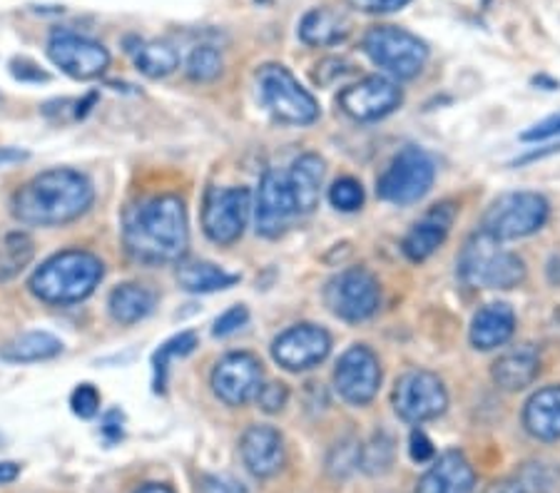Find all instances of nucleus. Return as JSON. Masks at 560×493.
Instances as JSON below:
<instances>
[{
	"label": "nucleus",
	"mask_w": 560,
	"mask_h": 493,
	"mask_svg": "<svg viewBox=\"0 0 560 493\" xmlns=\"http://www.w3.org/2000/svg\"><path fill=\"white\" fill-rule=\"evenodd\" d=\"M503 242L493 239L481 230L466 242L458 257V274L468 286L486 290H513L526 280V265L516 253L501 247Z\"/></svg>",
	"instance_id": "obj_4"
},
{
	"label": "nucleus",
	"mask_w": 560,
	"mask_h": 493,
	"mask_svg": "<svg viewBox=\"0 0 560 493\" xmlns=\"http://www.w3.org/2000/svg\"><path fill=\"white\" fill-rule=\"evenodd\" d=\"M483 493H526V491H523L518 479H501V481L491 483V486Z\"/></svg>",
	"instance_id": "obj_46"
},
{
	"label": "nucleus",
	"mask_w": 560,
	"mask_h": 493,
	"mask_svg": "<svg viewBox=\"0 0 560 493\" xmlns=\"http://www.w3.org/2000/svg\"><path fill=\"white\" fill-rule=\"evenodd\" d=\"M401 87L396 85L392 78L369 75L364 80H359L357 85L341 90L339 107L349 115V118H354L359 122H372L392 115L396 107L401 105Z\"/></svg>",
	"instance_id": "obj_15"
},
{
	"label": "nucleus",
	"mask_w": 560,
	"mask_h": 493,
	"mask_svg": "<svg viewBox=\"0 0 560 493\" xmlns=\"http://www.w3.org/2000/svg\"><path fill=\"white\" fill-rule=\"evenodd\" d=\"M550 204L538 192H509L495 200L483 214V232L499 242L536 235L548 222Z\"/></svg>",
	"instance_id": "obj_7"
},
{
	"label": "nucleus",
	"mask_w": 560,
	"mask_h": 493,
	"mask_svg": "<svg viewBox=\"0 0 560 493\" xmlns=\"http://www.w3.org/2000/svg\"><path fill=\"white\" fill-rule=\"evenodd\" d=\"M359 459H361V446H357L354 442L339 444L331 451L329 469L337 473V477H347V473L354 469V466H359Z\"/></svg>",
	"instance_id": "obj_39"
},
{
	"label": "nucleus",
	"mask_w": 560,
	"mask_h": 493,
	"mask_svg": "<svg viewBox=\"0 0 560 493\" xmlns=\"http://www.w3.org/2000/svg\"><path fill=\"white\" fill-rule=\"evenodd\" d=\"M13 75L18 78V80H25V83H28V80H33V83H40V80H48V73H43L40 68H35L33 62H25V60H21V62H13Z\"/></svg>",
	"instance_id": "obj_44"
},
{
	"label": "nucleus",
	"mask_w": 560,
	"mask_h": 493,
	"mask_svg": "<svg viewBox=\"0 0 560 493\" xmlns=\"http://www.w3.org/2000/svg\"><path fill=\"white\" fill-rule=\"evenodd\" d=\"M523 426L538 442L560 438V387L538 389L523 409Z\"/></svg>",
	"instance_id": "obj_24"
},
{
	"label": "nucleus",
	"mask_w": 560,
	"mask_h": 493,
	"mask_svg": "<svg viewBox=\"0 0 560 493\" xmlns=\"http://www.w3.org/2000/svg\"><path fill=\"white\" fill-rule=\"evenodd\" d=\"M107 307H110L117 325H138V321L148 319L152 309H155V294L144 284L125 282L110 292Z\"/></svg>",
	"instance_id": "obj_26"
},
{
	"label": "nucleus",
	"mask_w": 560,
	"mask_h": 493,
	"mask_svg": "<svg viewBox=\"0 0 560 493\" xmlns=\"http://www.w3.org/2000/svg\"><path fill=\"white\" fill-rule=\"evenodd\" d=\"M334 387L351 407H364L382 387V364L364 344L347 349L334 369Z\"/></svg>",
	"instance_id": "obj_13"
},
{
	"label": "nucleus",
	"mask_w": 560,
	"mask_h": 493,
	"mask_svg": "<svg viewBox=\"0 0 560 493\" xmlns=\"http://www.w3.org/2000/svg\"><path fill=\"white\" fill-rule=\"evenodd\" d=\"M259 97L275 120L284 125H312L319 118L314 95L279 62H267L257 73Z\"/></svg>",
	"instance_id": "obj_6"
},
{
	"label": "nucleus",
	"mask_w": 560,
	"mask_h": 493,
	"mask_svg": "<svg viewBox=\"0 0 560 493\" xmlns=\"http://www.w3.org/2000/svg\"><path fill=\"white\" fill-rule=\"evenodd\" d=\"M35 255V242L28 232H8L0 242V282L13 280L31 265Z\"/></svg>",
	"instance_id": "obj_30"
},
{
	"label": "nucleus",
	"mask_w": 560,
	"mask_h": 493,
	"mask_svg": "<svg viewBox=\"0 0 560 493\" xmlns=\"http://www.w3.org/2000/svg\"><path fill=\"white\" fill-rule=\"evenodd\" d=\"M351 21L345 11L337 8L322 5L312 8L310 13L302 17L300 23V38L302 43L312 45V48H327V45H337L349 35Z\"/></svg>",
	"instance_id": "obj_25"
},
{
	"label": "nucleus",
	"mask_w": 560,
	"mask_h": 493,
	"mask_svg": "<svg viewBox=\"0 0 560 493\" xmlns=\"http://www.w3.org/2000/svg\"><path fill=\"white\" fill-rule=\"evenodd\" d=\"M474 466L460 451H446L419 479L417 493H474Z\"/></svg>",
	"instance_id": "obj_20"
},
{
	"label": "nucleus",
	"mask_w": 560,
	"mask_h": 493,
	"mask_svg": "<svg viewBox=\"0 0 560 493\" xmlns=\"http://www.w3.org/2000/svg\"><path fill=\"white\" fill-rule=\"evenodd\" d=\"M70 407L72 414L80 419H93L101 411V391L93 384H80L75 391L70 394Z\"/></svg>",
	"instance_id": "obj_36"
},
{
	"label": "nucleus",
	"mask_w": 560,
	"mask_h": 493,
	"mask_svg": "<svg viewBox=\"0 0 560 493\" xmlns=\"http://www.w3.org/2000/svg\"><path fill=\"white\" fill-rule=\"evenodd\" d=\"M331 352V337L324 327L296 325L275 339L272 356L287 372H306L319 366Z\"/></svg>",
	"instance_id": "obj_16"
},
{
	"label": "nucleus",
	"mask_w": 560,
	"mask_h": 493,
	"mask_svg": "<svg viewBox=\"0 0 560 493\" xmlns=\"http://www.w3.org/2000/svg\"><path fill=\"white\" fill-rule=\"evenodd\" d=\"M518 481L526 493H550L556 489V473L546 463H526Z\"/></svg>",
	"instance_id": "obj_35"
},
{
	"label": "nucleus",
	"mask_w": 560,
	"mask_h": 493,
	"mask_svg": "<svg viewBox=\"0 0 560 493\" xmlns=\"http://www.w3.org/2000/svg\"><path fill=\"white\" fill-rule=\"evenodd\" d=\"M448 407L444 382L436 374L413 369L406 372L394 387V409L409 424L439 419Z\"/></svg>",
	"instance_id": "obj_11"
},
{
	"label": "nucleus",
	"mask_w": 560,
	"mask_h": 493,
	"mask_svg": "<svg viewBox=\"0 0 560 493\" xmlns=\"http://www.w3.org/2000/svg\"><path fill=\"white\" fill-rule=\"evenodd\" d=\"M261 362L255 354L247 352H232L220 359L212 372V389L217 397L230 407H245V403L255 401L261 389Z\"/></svg>",
	"instance_id": "obj_14"
},
{
	"label": "nucleus",
	"mask_w": 560,
	"mask_h": 493,
	"mask_svg": "<svg viewBox=\"0 0 560 493\" xmlns=\"http://www.w3.org/2000/svg\"><path fill=\"white\" fill-rule=\"evenodd\" d=\"M329 202L341 212H357L364 204V187L354 177H341L331 185Z\"/></svg>",
	"instance_id": "obj_34"
},
{
	"label": "nucleus",
	"mask_w": 560,
	"mask_h": 493,
	"mask_svg": "<svg viewBox=\"0 0 560 493\" xmlns=\"http://www.w3.org/2000/svg\"><path fill=\"white\" fill-rule=\"evenodd\" d=\"M409 3L411 0H349V5L361 13H396Z\"/></svg>",
	"instance_id": "obj_40"
},
{
	"label": "nucleus",
	"mask_w": 560,
	"mask_h": 493,
	"mask_svg": "<svg viewBox=\"0 0 560 493\" xmlns=\"http://www.w3.org/2000/svg\"><path fill=\"white\" fill-rule=\"evenodd\" d=\"M513 331H516V314L509 304H486L471 321V344L481 352H491V349L509 344Z\"/></svg>",
	"instance_id": "obj_22"
},
{
	"label": "nucleus",
	"mask_w": 560,
	"mask_h": 493,
	"mask_svg": "<svg viewBox=\"0 0 560 493\" xmlns=\"http://www.w3.org/2000/svg\"><path fill=\"white\" fill-rule=\"evenodd\" d=\"M392 461H394V444H392V438L384 434L374 436L372 442L361 448L359 466L366 473H372V477H376V473H384L388 466H392Z\"/></svg>",
	"instance_id": "obj_33"
},
{
	"label": "nucleus",
	"mask_w": 560,
	"mask_h": 493,
	"mask_svg": "<svg viewBox=\"0 0 560 493\" xmlns=\"http://www.w3.org/2000/svg\"><path fill=\"white\" fill-rule=\"evenodd\" d=\"M103 434L110 438V442L122 438V414H120V411H110V414H105Z\"/></svg>",
	"instance_id": "obj_45"
},
{
	"label": "nucleus",
	"mask_w": 560,
	"mask_h": 493,
	"mask_svg": "<svg viewBox=\"0 0 560 493\" xmlns=\"http://www.w3.org/2000/svg\"><path fill=\"white\" fill-rule=\"evenodd\" d=\"M252 208H255V224L261 237L277 239L279 235H284L289 222L296 214L287 175L275 173V169L265 173V177L259 179V190Z\"/></svg>",
	"instance_id": "obj_17"
},
{
	"label": "nucleus",
	"mask_w": 560,
	"mask_h": 493,
	"mask_svg": "<svg viewBox=\"0 0 560 493\" xmlns=\"http://www.w3.org/2000/svg\"><path fill=\"white\" fill-rule=\"evenodd\" d=\"M411 459L413 461H419V463H427V461H431L433 459V444H431V438L421 432V429H413L411 432Z\"/></svg>",
	"instance_id": "obj_43"
},
{
	"label": "nucleus",
	"mask_w": 560,
	"mask_h": 493,
	"mask_svg": "<svg viewBox=\"0 0 560 493\" xmlns=\"http://www.w3.org/2000/svg\"><path fill=\"white\" fill-rule=\"evenodd\" d=\"M197 349V334L195 331H179L173 339H167L155 354H152V372H155V391H165L167 384V372L170 364L175 359H183L187 354H192Z\"/></svg>",
	"instance_id": "obj_31"
},
{
	"label": "nucleus",
	"mask_w": 560,
	"mask_h": 493,
	"mask_svg": "<svg viewBox=\"0 0 560 493\" xmlns=\"http://www.w3.org/2000/svg\"><path fill=\"white\" fill-rule=\"evenodd\" d=\"M21 473V466L13 461H0V483H11Z\"/></svg>",
	"instance_id": "obj_48"
},
{
	"label": "nucleus",
	"mask_w": 560,
	"mask_h": 493,
	"mask_svg": "<svg viewBox=\"0 0 560 493\" xmlns=\"http://www.w3.org/2000/svg\"><path fill=\"white\" fill-rule=\"evenodd\" d=\"M324 173H327L324 160L319 155H314V152H306V155L294 160V165L287 175V185H289V192H292L296 212L310 214L319 208Z\"/></svg>",
	"instance_id": "obj_23"
},
{
	"label": "nucleus",
	"mask_w": 560,
	"mask_h": 493,
	"mask_svg": "<svg viewBox=\"0 0 560 493\" xmlns=\"http://www.w3.org/2000/svg\"><path fill=\"white\" fill-rule=\"evenodd\" d=\"M456 220V208L451 202H441L431 208L423 218L413 224L409 235L404 237V255L411 262H427V259L444 245Z\"/></svg>",
	"instance_id": "obj_18"
},
{
	"label": "nucleus",
	"mask_w": 560,
	"mask_h": 493,
	"mask_svg": "<svg viewBox=\"0 0 560 493\" xmlns=\"http://www.w3.org/2000/svg\"><path fill=\"white\" fill-rule=\"evenodd\" d=\"M23 160H28V152H25V150H18V148H0V167L23 163Z\"/></svg>",
	"instance_id": "obj_47"
},
{
	"label": "nucleus",
	"mask_w": 560,
	"mask_h": 493,
	"mask_svg": "<svg viewBox=\"0 0 560 493\" xmlns=\"http://www.w3.org/2000/svg\"><path fill=\"white\" fill-rule=\"evenodd\" d=\"M135 493H175L170 486H165V483H148V486L138 489Z\"/></svg>",
	"instance_id": "obj_49"
},
{
	"label": "nucleus",
	"mask_w": 560,
	"mask_h": 493,
	"mask_svg": "<svg viewBox=\"0 0 560 493\" xmlns=\"http://www.w3.org/2000/svg\"><path fill=\"white\" fill-rule=\"evenodd\" d=\"M189 227L185 202L160 195L132 208L125 220V249L140 265H175L187 255Z\"/></svg>",
	"instance_id": "obj_1"
},
{
	"label": "nucleus",
	"mask_w": 560,
	"mask_h": 493,
	"mask_svg": "<svg viewBox=\"0 0 560 493\" xmlns=\"http://www.w3.org/2000/svg\"><path fill=\"white\" fill-rule=\"evenodd\" d=\"M540 374V354L533 344H518L505 349V352L495 359L491 376L495 387L503 391H521L530 387Z\"/></svg>",
	"instance_id": "obj_21"
},
{
	"label": "nucleus",
	"mask_w": 560,
	"mask_h": 493,
	"mask_svg": "<svg viewBox=\"0 0 560 493\" xmlns=\"http://www.w3.org/2000/svg\"><path fill=\"white\" fill-rule=\"evenodd\" d=\"M48 58L52 66L75 80H95L110 68V52L105 50V45L70 31H56L50 35Z\"/></svg>",
	"instance_id": "obj_12"
},
{
	"label": "nucleus",
	"mask_w": 560,
	"mask_h": 493,
	"mask_svg": "<svg viewBox=\"0 0 560 493\" xmlns=\"http://www.w3.org/2000/svg\"><path fill=\"white\" fill-rule=\"evenodd\" d=\"M255 401L259 403L261 411H267V414H279V411H282L289 401V389L282 382L261 384V389H259Z\"/></svg>",
	"instance_id": "obj_38"
},
{
	"label": "nucleus",
	"mask_w": 560,
	"mask_h": 493,
	"mask_svg": "<svg viewBox=\"0 0 560 493\" xmlns=\"http://www.w3.org/2000/svg\"><path fill=\"white\" fill-rule=\"evenodd\" d=\"M553 134H560V113L550 115V118H546L544 122L533 125V128L523 132L521 138L526 142H533V140H548V138H553Z\"/></svg>",
	"instance_id": "obj_42"
},
{
	"label": "nucleus",
	"mask_w": 560,
	"mask_h": 493,
	"mask_svg": "<svg viewBox=\"0 0 560 493\" xmlns=\"http://www.w3.org/2000/svg\"><path fill=\"white\" fill-rule=\"evenodd\" d=\"M222 52L212 48V45H200V48H195L187 58V75L189 80H195V83H212V80L222 75Z\"/></svg>",
	"instance_id": "obj_32"
},
{
	"label": "nucleus",
	"mask_w": 560,
	"mask_h": 493,
	"mask_svg": "<svg viewBox=\"0 0 560 493\" xmlns=\"http://www.w3.org/2000/svg\"><path fill=\"white\" fill-rule=\"evenodd\" d=\"M105 277V265L101 257L85 249H66L35 269L31 277V292L45 304H78L88 300L97 290Z\"/></svg>",
	"instance_id": "obj_3"
},
{
	"label": "nucleus",
	"mask_w": 560,
	"mask_h": 493,
	"mask_svg": "<svg viewBox=\"0 0 560 493\" xmlns=\"http://www.w3.org/2000/svg\"><path fill=\"white\" fill-rule=\"evenodd\" d=\"M361 48L369 60L399 80L417 78L429 60V48L419 35L396 25H374L369 28Z\"/></svg>",
	"instance_id": "obj_5"
},
{
	"label": "nucleus",
	"mask_w": 560,
	"mask_h": 493,
	"mask_svg": "<svg viewBox=\"0 0 560 493\" xmlns=\"http://www.w3.org/2000/svg\"><path fill=\"white\" fill-rule=\"evenodd\" d=\"M324 300L331 309L334 317L359 325L369 317H374L382 302V290H378L376 277L364 267H351L339 272L329 280L324 290Z\"/></svg>",
	"instance_id": "obj_9"
},
{
	"label": "nucleus",
	"mask_w": 560,
	"mask_h": 493,
	"mask_svg": "<svg viewBox=\"0 0 560 493\" xmlns=\"http://www.w3.org/2000/svg\"><path fill=\"white\" fill-rule=\"evenodd\" d=\"M177 282L189 294H210L230 290L232 284L240 282V274L224 272L222 267L197 259V262H183L177 267Z\"/></svg>",
	"instance_id": "obj_28"
},
{
	"label": "nucleus",
	"mask_w": 560,
	"mask_h": 493,
	"mask_svg": "<svg viewBox=\"0 0 560 493\" xmlns=\"http://www.w3.org/2000/svg\"><path fill=\"white\" fill-rule=\"evenodd\" d=\"M433 179H436V165L429 152L404 148L378 177L376 195L392 204H413L429 195Z\"/></svg>",
	"instance_id": "obj_8"
},
{
	"label": "nucleus",
	"mask_w": 560,
	"mask_h": 493,
	"mask_svg": "<svg viewBox=\"0 0 560 493\" xmlns=\"http://www.w3.org/2000/svg\"><path fill=\"white\" fill-rule=\"evenodd\" d=\"M135 66H138L142 75H148L152 80L167 78L179 68V52L175 45H170L165 40L140 43L138 52H135Z\"/></svg>",
	"instance_id": "obj_29"
},
{
	"label": "nucleus",
	"mask_w": 560,
	"mask_h": 493,
	"mask_svg": "<svg viewBox=\"0 0 560 493\" xmlns=\"http://www.w3.org/2000/svg\"><path fill=\"white\" fill-rule=\"evenodd\" d=\"M252 214V192L247 187H212L205 197L202 227L214 245H234L245 235Z\"/></svg>",
	"instance_id": "obj_10"
},
{
	"label": "nucleus",
	"mask_w": 560,
	"mask_h": 493,
	"mask_svg": "<svg viewBox=\"0 0 560 493\" xmlns=\"http://www.w3.org/2000/svg\"><path fill=\"white\" fill-rule=\"evenodd\" d=\"M242 461L257 479H269L284 466V442L275 426H249L240 444Z\"/></svg>",
	"instance_id": "obj_19"
},
{
	"label": "nucleus",
	"mask_w": 560,
	"mask_h": 493,
	"mask_svg": "<svg viewBox=\"0 0 560 493\" xmlns=\"http://www.w3.org/2000/svg\"><path fill=\"white\" fill-rule=\"evenodd\" d=\"M93 200V183L83 173L56 167L35 175L15 192L13 214L33 227H58L85 214Z\"/></svg>",
	"instance_id": "obj_2"
},
{
	"label": "nucleus",
	"mask_w": 560,
	"mask_h": 493,
	"mask_svg": "<svg viewBox=\"0 0 560 493\" xmlns=\"http://www.w3.org/2000/svg\"><path fill=\"white\" fill-rule=\"evenodd\" d=\"M200 493H247V491L232 477H205L200 483Z\"/></svg>",
	"instance_id": "obj_41"
},
{
	"label": "nucleus",
	"mask_w": 560,
	"mask_h": 493,
	"mask_svg": "<svg viewBox=\"0 0 560 493\" xmlns=\"http://www.w3.org/2000/svg\"><path fill=\"white\" fill-rule=\"evenodd\" d=\"M249 321V309L245 304H234L228 312H222L220 317L214 319V327H212V334L214 337H230L234 331H240L242 327H247Z\"/></svg>",
	"instance_id": "obj_37"
},
{
	"label": "nucleus",
	"mask_w": 560,
	"mask_h": 493,
	"mask_svg": "<svg viewBox=\"0 0 560 493\" xmlns=\"http://www.w3.org/2000/svg\"><path fill=\"white\" fill-rule=\"evenodd\" d=\"M62 354V342L58 337H52L50 331H25V334L15 337L13 342H8L0 349V356L11 364H35V362H48Z\"/></svg>",
	"instance_id": "obj_27"
}]
</instances>
